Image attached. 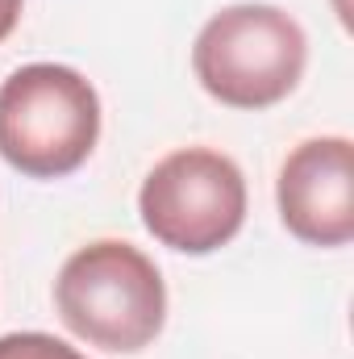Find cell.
I'll list each match as a JSON object with an SVG mask.
<instances>
[{
  "mask_svg": "<svg viewBox=\"0 0 354 359\" xmlns=\"http://www.w3.org/2000/svg\"><path fill=\"white\" fill-rule=\"evenodd\" d=\"M55 309L88 347L134 355L150 347L167 322V284L155 259L134 243L96 238L63 264Z\"/></svg>",
  "mask_w": 354,
  "mask_h": 359,
  "instance_id": "1",
  "label": "cell"
},
{
  "mask_svg": "<svg viewBox=\"0 0 354 359\" xmlns=\"http://www.w3.org/2000/svg\"><path fill=\"white\" fill-rule=\"evenodd\" d=\"M309 63L300 21L279 4H229L204 21L192 42L200 88L229 109H271L292 96Z\"/></svg>",
  "mask_w": 354,
  "mask_h": 359,
  "instance_id": "2",
  "label": "cell"
},
{
  "mask_svg": "<svg viewBox=\"0 0 354 359\" xmlns=\"http://www.w3.org/2000/svg\"><path fill=\"white\" fill-rule=\"evenodd\" d=\"M100 138V96L76 67L25 63L0 84V159L29 180L80 172Z\"/></svg>",
  "mask_w": 354,
  "mask_h": 359,
  "instance_id": "3",
  "label": "cell"
},
{
  "mask_svg": "<svg viewBox=\"0 0 354 359\" xmlns=\"http://www.w3.org/2000/svg\"><path fill=\"white\" fill-rule=\"evenodd\" d=\"M138 213L155 243L179 255H213L246 222V176L213 147H183L142 180Z\"/></svg>",
  "mask_w": 354,
  "mask_h": 359,
  "instance_id": "4",
  "label": "cell"
},
{
  "mask_svg": "<svg viewBox=\"0 0 354 359\" xmlns=\"http://www.w3.org/2000/svg\"><path fill=\"white\" fill-rule=\"evenodd\" d=\"M279 222L309 247H346L354 238V147L342 134L300 142L275 180Z\"/></svg>",
  "mask_w": 354,
  "mask_h": 359,
  "instance_id": "5",
  "label": "cell"
},
{
  "mask_svg": "<svg viewBox=\"0 0 354 359\" xmlns=\"http://www.w3.org/2000/svg\"><path fill=\"white\" fill-rule=\"evenodd\" d=\"M0 359H88L76 351L71 343L42 334V330H17V334H0Z\"/></svg>",
  "mask_w": 354,
  "mask_h": 359,
  "instance_id": "6",
  "label": "cell"
},
{
  "mask_svg": "<svg viewBox=\"0 0 354 359\" xmlns=\"http://www.w3.org/2000/svg\"><path fill=\"white\" fill-rule=\"evenodd\" d=\"M21 8H25V0H0V42L17 29V21H21Z\"/></svg>",
  "mask_w": 354,
  "mask_h": 359,
  "instance_id": "7",
  "label": "cell"
}]
</instances>
